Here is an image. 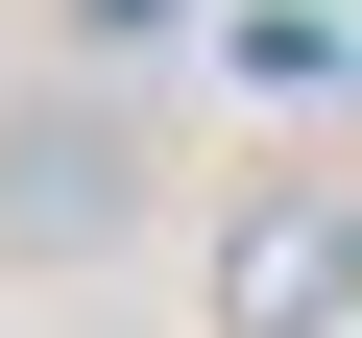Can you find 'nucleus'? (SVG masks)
Wrapping results in <instances>:
<instances>
[{"label": "nucleus", "instance_id": "3", "mask_svg": "<svg viewBox=\"0 0 362 338\" xmlns=\"http://www.w3.org/2000/svg\"><path fill=\"white\" fill-rule=\"evenodd\" d=\"M169 25H194V0H73V49H169Z\"/></svg>", "mask_w": 362, "mask_h": 338}, {"label": "nucleus", "instance_id": "1", "mask_svg": "<svg viewBox=\"0 0 362 338\" xmlns=\"http://www.w3.org/2000/svg\"><path fill=\"white\" fill-rule=\"evenodd\" d=\"M121 242H145V121L49 73L0 121V266H121Z\"/></svg>", "mask_w": 362, "mask_h": 338}, {"label": "nucleus", "instance_id": "2", "mask_svg": "<svg viewBox=\"0 0 362 338\" xmlns=\"http://www.w3.org/2000/svg\"><path fill=\"white\" fill-rule=\"evenodd\" d=\"M362 314V194H242L218 218V338H338Z\"/></svg>", "mask_w": 362, "mask_h": 338}]
</instances>
